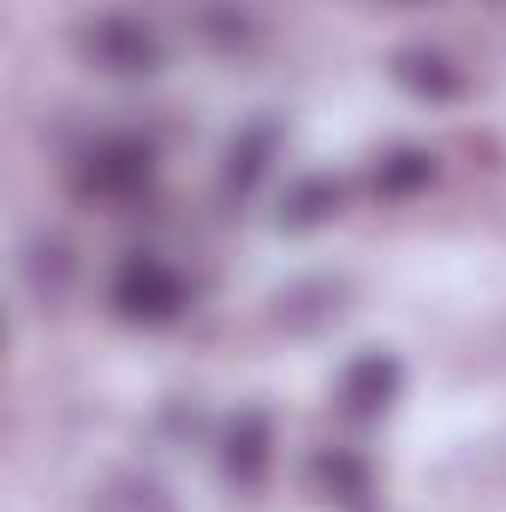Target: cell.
Masks as SVG:
<instances>
[{
	"mask_svg": "<svg viewBox=\"0 0 506 512\" xmlns=\"http://www.w3.org/2000/svg\"><path fill=\"white\" fill-rule=\"evenodd\" d=\"M149 179H155V155L137 137H108L78 161V191L96 203H131L149 191Z\"/></svg>",
	"mask_w": 506,
	"mask_h": 512,
	"instance_id": "6da1fadb",
	"label": "cell"
},
{
	"mask_svg": "<svg viewBox=\"0 0 506 512\" xmlns=\"http://www.w3.org/2000/svg\"><path fill=\"white\" fill-rule=\"evenodd\" d=\"M114 304L126 322H173L185 304V280L161 262V256H126L114 274Z\"/></svg>",
	"mask_w": 506,
	"mask_h": 512,
	"instance_id": "7a4b0ae2",
	"label": "cell"
},
{
	"mask_svg": "<svg viewBox=\"0 0 506 512\" xmlns=\"http://www.w3.org/2000/svg\"><path fill=\"white\" fill-rule=\"evenodd\" d=\"M84 60L90 66H102V72H155L161 66V42H155V30L143 24V18H131V12H108V18H96L90 30H84Z\"/></svg>",
	"mask_w": 506,
	"mask_h": 512,
	"instance_id": "3957f363",
	"label": "cell"
},
{
	"mask_svg": "<svg viewBox=\"0 0 506 512\" xmlns=\"http://www.w3.org/2000/svg\"><path fill=\"white\" fill-rule=\"evenodd\" d=\"M268 471V417L262 411H239L227 429V477L239 489H256Z\"/></svg>",
	"mask_w": 506,
	"mask_h": 512,
	"instance_id": "277c9868",
	"label": "cell"
},
{
	"mask_svg": "<svg viewBox=\"0 0 506 512\" xmlns=\"http://www.w3.org/2000/svg\"><path fill=\"white\" fill-rule=\"evenodd\" d=\"M393 393H399V364H393L387 352H364V358L346 370V382H340V399H346V411H358V417L381 411Z\"/></svg>",
	"mask_w": 506,
	"mask_h": 512,
	"instance_id": "5b68a950",
	"label": "cell"
},
{
	"mask_svg": "<svg viewBox=\"0 0 506 512\" xmlns=\"http://www.w3.org/2000/svg\"><path fill=\"white\" fill-rule=\"evenodd\" d=\"M310 477H316L322 501H340V507H358V501L370 495V471H364V459H352V453H322V459L310 465Z\"/></svg>",
	"mask_w": 506,
	"mask_h": 512,
	"instance_id": "8992f818",
	"label": "cell"
},
{
	"mask_svg": "<svg viewBox=\"0 0 506 512\" xmlns=\"http://www.w3.org/2000/svg\"><path fill=\"white\" fill-rule=\"evenodd\" d=\"M340 209V185L334 179H298L280 203V227H316Z\"/></svg>",
	"mask_w": 506,
	"mask_h": 512,
	"instance_id": "52a82bcc",
	"label": "cell"
},
{
	"mask_svg": "<svg viewBox=\"0 0 506 512\" xmlns=\"http://www.w3.org/2000/svg\"><path fill=\"white\" fill-rule=\"evenodd\" d=\"M268 155H274V126H251L227 155V191H251L268 173Z\"/></svg>",
	"mask_w": 506,
	"mask_h": 512,
	"instance_id": "ba28073f",
	"label": "cell"
},
{
	"mask_svg": "<svg viewBox=\"0 0 506 512\" xmlns=\"http://www.w3.org/2000/svg\"><path fill=\"white\" fill-rule=\"evenodd\" d=\"M429 173H435V161L423 155V149H399V155H387L376 173V191L381 197H411L417 185H429Z\"/></svg>",
	"mask_w": 506,
	"mask_h": 512,
	"instance_id": "9c48e42d",
	"label": "cell"
},
{
	"mask_svg": "<svg viewBox=\"0 0 506 512\" xmlns=\"http://www.w3.org/2000/svg\"><path fill=\"white\" fill-rule=\"evenodd\" d=\"M399 84H411L417 96H453L459 90V78H453V66L441 60V54H399Z\"/></svg>",
	"mask_w": 506,
	"mask_h": 512,
	"instance_id": "30bf717a",
	"label": "cell"
}]
</instances>
